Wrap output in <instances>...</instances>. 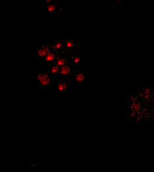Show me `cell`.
I'll use <instances>...</instances> for the list:
<instances>
[{
    "label": "cell",
    "instance_id": "cell-1",
    "mask_svg": "<svg viewBox=\"0 0 154 172\" xmlns=\"http://www.w3.org/2000/svg\"><path fill=\"white\" fill-rule=\"evenodd\" d=\"M52 78L48 72H42L37 75V89L39 91H47L53 86Z\"/></svg>",
    "mask_w": 154,
    "mask_h": 172
},
{
    "label": "cell",
    "instance_id": "cell-2",
    "mask_svg": "<svg viewBox=\"0 0 154 172\" xmlns=\"http://www.w3.org/2000/svg\"><path fill=\"white\" fill-rule=\"evenodd\" d=\"M90 76L87 72L80 71L77 68L74 70L72 76V82H89V81H90Z\"/></svg>",
    "mask_w": 154,
    "mask_h": 172
},
{
    "label": "cell",
    "instance_id": "cell-3",
    "mask_svg": "<svg viewBox=\"0 0 154 172\" xmlns=\"http://www.w3.org/2000/svg\"><path fill=\"white\" fill-rule=\"evenodd\" d=\"M52 49L50 43L42 42L37 44V54L39 60H43L47 53Z\"/></svg>",
    "mask_w": 154,
    "mask_h": 172
},
{
    "label": "cell",
    "instance_id": "cell-4",
    "mask_svg": "<svg viewBox=\"0 0 154 172\" xmlns=\"http://www.w3.org/2000/svg\"><path fill=\"white\" fill-rule=\"evenodd\" d=\"M66 52V50H64L61 51V52H59L58 56H57V58L55 62V64L58 66H59L60 68L66 64H69V63H71L72 56H70Z\"/></svg>",
    "mask_w": 154,
    "mask_h": 172
},
{
    "label": "cell",
    "instance_id": "cell-5",
    "mask_svg": "<svg viewBox=\"0 0 154 172\" xmlns=\"http://www.w3.org/2000/svg\"><path fill=\"white\" fill-rule=\"evenodd\" d=\"M75 69L77 68H74L73 66L71 64V63L62 66V67L60 68L59 79L68 77L69 75L73 74V72Z\"/></svg>",
    "mask_w": 154,
    "mask_h": 172
},
{
    "label": "cell",
    "instance_id": "cell-6",
    "mask_svg": "<svg viewBox=\"0 0 154 172\" xmlns=\"http://www.w3.org/2000/svg\"><path fill=\"white\" fill-rule=\"evenodd\" d=\"M70 81L66 79H61L58 81L57 86V92L61 93H68L70 90Z\"/></svg>",
    "mask_w": 154,
    "mask_h": 172
},
{
    "label": "cell",
    "instance_id": "cell-7",
    "mask_svg": "<svg viewBox=\"0 0 154 172\" xmlns=\"http://www.w3.org/2000/svg\"><path fill=\"white\" fill-rule=\"evenodd\" d=\"M47 72L53 81L59 79L60 67L57 66L55 62L50 64V66L49 69H48Z\"/></svg>",
    "mask_w": 154,
    "mask_h": 172
},
{
    "label": "cell",
    "instance_id": "cell-8",
    "mask_svg": "<svg viewBox=\"0 0 154 172\" xmlns=\"http://www.w3.org/2000/svg\"><path fill=\"white\" fill-rule=\"evenodd\" d=\"M64 45H65V50L68 51H71L72 50L76 49L77 48V41H76L73 38H67L65 39Z\"/></svg>",
    "mask_w": 154,
    "mask_h": 172
},
{
    "label": "cell",
    "instance_id": "cell-9",
    "mask_svg": "<svg viewBox=\"0 0 154 172\" xmlns=\"http://www.w3.org/2000/svg\"><path fill=\"white\" fill-rule=\"evenodd\" d=\"M65 41L64 40H58L50 43L51 48L53 50L58 52H61V51L65 50V45H64Z\"/></svg>",
    "mask_w": 154,
    "mask_h": 172
},
{
    "label": "cell",
    "instance_id": "cell-10",
    "mask_svg": "<svg viewBox=\"0 0 154 172\" xmlns=\"http://www.w3.org/2000/svg\"><path fill=\"white\" fill-rule=\"evenodd\" d=\"M47 13L49 16H55L59 13V4L57 3L53 2L47 5Z\"/></svg>",
    "mask_w": 154,
    "mask_h": 172
},
{
    "label": "cell",
    "instance_id": "cell-11",
    "mask_svg": "<svg viewBox=\"0 0 154 172\" xmlns=\"http://www.w3.org/2000/svg\"><path fill=\"white\" fill-rule=\"evenodd\" d=\"M58 54H59L58 52H57V51H55V50H53L52 49L49 52L47 53V55L45 56L43 60H45V61H46L47 62H49L50 64H51V63H54L55 62Z\"/></svg>",
    "mask_w": 154,
    "mask_h": 172
},
{
    "label": "cell",
    "instance_id": "cell-12",
    "mask_svg": "<svg viewBox=\"0 0 154 172\" xmlns=\"http://www.w3.org/2000/svg\"><path fill=\"white\" fill-rule=\"evenodd\" d=\"M80 60H81V57L78 55V54H74V56H72L71 57V64L73 66L74 68H78V66H79Z\"/></svg>",
    "mask_w": 154,
    "mask_h": 172
},
{
    "label": "cell",
    "instance_id": "cell-13",
    "mask_svg": "<svg viewBox=\"0 0 154 172\" xmlns=\"http://www.w3.org/2000/svg\"><path fill=\"white\" fill-rule=\"evenodd\" d=\"M44 1H45V4L49 5V4H51V3L54 2V0H44Z\"/></svg>",
    "mask_w": 154,
    "mask_h": 172
},
{
    "label": "cell",
    "instance_id": "cell-14",
    "mask_svg": "<svg viewBox=\"0 0 154 172\" xmlns=\"http://www.w3.org/2000/svg\"><path fill=\"white\" fill-rule=\"evenodd\" d=\"M119 1H121V0H119Z\"/></svg>",
    "mask_w": 154,
    "mask_h": 172
}]
</instances>
